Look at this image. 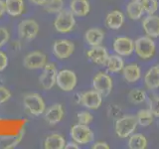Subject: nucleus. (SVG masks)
<instances>
[{
  "instance_id": "1",
  "label": "nucleus",
  "mask_w": 159,
  "mask_h": 149,
  "mask_svg": "<svg viewBox=\"0 0 159 149\" xmlns=\"http://www.w3.org/2000/svg\"><path fill=\"white\" fill-rule=\"evenodd\" d=\"M138 125L136 116L133 115H123L116 120L114 129L116 133L119 138L129 137L136 130Z\"/></svg>"
},
{
  "instance_id": "2",
  "label": "nucleus",
  "mask_w": 159,
  "mask_h": 149,
  "mask_svg": "<svg viewBox=\"0 0 159 149\" xmlns=\"http://www.w3.org/2000/svg\"><path fill=\"white\" fill-rule=\"evenodd\" d=\"M76 19L71 10L63 9L57 15L54 21V27L59 33H69L75 28Z\"/></svg>"
},
{
  "instance_id": "3",
  "label": "nucleus",
  "mask_w": 159,
  "mask_h": 149,
  "mask_svg": "<svg viewBox=\"0 0 159 149\" xmlns=\"http://www.w3.org/2000/svg\"><path fill=\"white\" fill-rule=\"evenodd\" d=\"M155 43L152 38L148 36L140 37L134 42V51L137 56L142 60L151 59L155 54Z\"/></svg>"
},
{
  "instance_id": "4",
  "label": "nucleus",
  "mask_w": 159,
  "mask_h": 149,
  "mask_svg": "<svg viewBox=\"0 0 159 149\" xmlns=\"http://www.w3.org/2000/svg\"><path fill=\"white\" fill-rule=\"evenodd\" d=\"M24 107L32 114L38 116L45 112V102L42 97L38 93H29L26 94L23 98Z\"/></svg>"
},
{
  "instance_id": "5",
  "label": "nucleus",
  "mask_w": 159,
  "mask_h": 149,
  "mask_svg": "<svg viewBox=\"0 0 159 149\" xmlns=\"http://www.w3.org/2000/svg\"><path fill=\"white\" fill-rule=\"evenodd\" d=\"M70 134H71L73 140L76 141L78 144L91 143L94 138V134L92 131V129L88 125L80 124V123L76 124V125H74L71 128Z\"/></svg>"
},
{
  "instance_id": "6",
  "label": "nucleus",
  "mask_w": 159,
  "mask_h": 149,
  "mask_svg": "<svg viewBox=\"0 0 159 149\" xmlns=\"http://www.w3.org/2000/svg\"><path fill=\"white\" fill-rule=\"evenodd\" d=\"M93 88L101 93L102 97H107L112 91L113 84L111 78L107 74L99 72L93 77Z\"/></svg>"
},
{
  "instance_id": "7",
  "label": "nucleus",
  "mask_w": 159,
  "mask_h": 149,
  "mask_svg": "<svg viewBox=\"0 0 159 149\" xmlns=\"http://www.w3.org/2000/svg\"><path fill=\"white\" fill-rule=\"evenodd\" d=\"M56 84L62 91L71 92L77 86L76 74L70 70H62V71L58 72Z\"/></svg>"
},
{
  "instance_id": "8",
  "label": "nucleus",
  "mask_w": 159,
  "mask_h": 149,
  "mask_svg": "<svg viewBox=\"0 0 159 149\" xmlns=\"http://www.w3.org/2000/svg\"><path fill=\"white\" fill-rule=\"evenodd\" d=\"M58 70L53 63H48L43 68V72L39 78L40 84L44 89H51L56 84Z\"/></svg>"
},
{
  "instance_id": "9",
  "label": "nucleus",
  "mask_w": 159,
  "mask_h": 149,
  "mask_svg": "<svg viewBox=\"0 0 159 149\" xmlns=\"http://www.w3.org/2000/svg\"><path fill=\"white\" fill-rule=\"evenodd\" d=\"M39 33V25L33 19L23 20L18 25V34L24 40H33Z\"/></svg>"
},
{
  "instance_id": "10",
  "label": "nucleus",
  "mask_w": 159,
  "mask_h": 149,
  "mask_svg": "<svg viewBox=\"0 0 159 149\" xmlns=\"http://www.w3.org/2000/svg\"><path fill=\"white\" fill-rule=\"evenodd\" d=\"M75 51V45L69 40H58L53 45V54L59 60L71 57Z\"/></svg>"
},
{
  "instance_id": "11",
  "label": "nucleus",
  "mask_w": 159,
  "mask_h": 149,
  "mask_svg": "<svg viewBox=\"0 0 159 149\" xmlns=\"http://www.w3.org/2000/svg\"><path fill=\"white\" fill-rule=\"evenodd\" d=\"M46 64H47L46 55L39 51L29 53L27 56L24 58V61H23L24 67L30 70L43 69Z\"/></svg>"
},
{
  "instance_id": "12",
  "label": "nucleus",
  "mask_w": 159,
  "mask_h": 149,
  "mask_svg": "<svg viewBox=\"0 0 159 149\" xmlns=\"http://www.w3.org/2000/svg\"><path fill=\"white\" fill-rule=\"evenodd\" d=\"M113 50L119 56H130L134 52V41L128 37H117L113 42Z\"/></svg>"
},
{
  "instance_id": "13",
  "label": "nucleus",
  "mask_w": 159,
  "mask_h": 149,
  "mask_svg": "<svg viewBox=\"0 0 159 149\" xmlns=\"http://www.w3.org/2000/svg\"><path fill=\"white\" fill-rule=\"evenodd\" d=\"M81 103L89 109H98L102 103V96L96 89L81 94Z\"/></svg>"
},
{
  "instance_id": "14",
  "label": "nucleus",
  "mask_w": 159,
  "mask_h": 149,
  "mask_svg": "<svg viewBox=\"0 0 159 149\" xmlns=\"http://www.w3.org/2000/svg\"><path fill=\"white\" fill-rule=\"evenodd\" d=\"M142 28L148 37H159V16L152 14L144 18L142 21Z\"/></svg>"
},
{
  "instance_id": "15",
  "label": "nucleus",
  "mask_w": 159,
  "mask_h": 149,
  "mask_svg": "<svg viewBox=\"0 0 159 149\" xmlns=\"http://www.w3.org/2000/svg\"><path fill=\"white\" fill-rule=\"evenodd\" d=\"M108 53L107 49L102 46H96L93 47L87 53V57L89 61H92L93 64H97L98 66H103L106 65L108 59Z\"/></svg>"
},
{
  "instance_id": "16",
  "label": "nucleus",
  "mask_w": 159,
  "mask_h": 149,
  "mask_svg": "<svg viewBox=\"0 0 159 149\" xmlns=\"http://www.w3.org/2000/svg\"><path fill=\"white\" fill-rule=\"evenodd\" d=\"M64 117V108L62 104L55 103L52 106H50L46 112H45V120L49 124L54 125L62 120Z\"/></svg>"
},
{
  "instance_id": "17",
  "label": "nucleus",
  "mask_w": 159,
  "mask_h": 149,
  "mask_svg": "<svg viewBox=\"0 0 159 149\" xmlns=\"http://www.w3.org/2000/svg\"><path fill=\"white\" fill-rule=\"evenodd\" d=\"M70 10L75 16L84 17L89 13L91 5L89 0H72L70 3Z\"/></svg>"
},
{
  "instance_id": "18",
  "label": "nucleus",
  "mask_w": 159,
  "mask_h": 149,
  "mask_svg": "<svg viewBox=\"0 0 159 149\" xmlns=\"http://www.w3.org/2000/svg\"><path fill=\"white\" fill-rule=\"evenodd\" d=\"M124 23V15L119 10H113L109 12L106 17V26L109 29L117 30L121 28Z\"/></svg>"
},
{
  "instance_id": "19",
  "label": "nucleus",
  "mask_w": 159,
  "mask_h": 149,
  "mask_svg": "<svg viewBox=\"0 0 159 149\" xmlns=\"http://www.w3.org/2000/svg\"><path fill=\"white\" fill-rule=\"evenodd\" d=\"M104 32L99 28H91L84 34V39L86 42L92 47L99 46L101 43L103 41Z\"/></svg>"
},
{
  "instance_id": "20",
  "label": "nucleus",
  "mask_w": 159,
  "mask_h": 149,
  "mask_svg": "<svg viewBox=\"0 0 159 149\" xmlns=\"http://www.w3.org/2000/svg\"><path fill=\"white\" fill-rule=\"evenodd\" d=\"M144 84L148 89L159 88V66H154L146 72L144 76Z\"/></svg>"
},
{
  "instance_id": "21",
  "label": "nucleus",
  "mask_w": 159,
  "mask_h": 149,
  "mask_svg": "<svg viewBox=\"0 0 159 149\" xmlns=\"http://www.w3.org/2000/svg\"><path fill=\"white\" fill-rule=\"evenodd\" d=\"M123 77L127 83H136L141 77V70L137 64H129L122 70Z\"/></svg>"
},
{
  "instance_id": "22",
  "label": "nucleus",
  "mask_w": 159,
  "mask_h": 149,
  "mask_svg": "<svg viewBox=\"0 0 159 149\" xmlns=\"http://www.w3.org/2000/svg\"><path fill=\"white\" fill-rule=\"evenodd\" d=\"M66 145V140L61 134L54 133L49 135L44 141L45 149H64Z\"/></svg>"
},
{
  "instance_id": "23",
  "label": "nucleus",
  "mask_w": 159,
  "mask_h": 149,
  "mask_svg": "<svg viewBox=\"0 0 159 149\" xmlns=\"http://www.w3.org/2000/svg\"><path fill=\"white\" fill-rule=\"evenodd\" d=\"M6 12L10 16L16 17L24 12V1L23 0H5Z\"/></svg>"
},
{
  "instance_id": "24",
  "label": "nucleus",
  "mask_w": 159,
  "mask_h": 149,
  "mask_svg": "<svg viewBox=\"0 0 159 149\" xmlns=\"http://www.w3.org/2000/svg\"><path fill=\"white\" fill-rule=\"evenodd\" d=\"M106 65L107 67L108 72L113 73V74L121 72L124 68V62L119 55H111V56H108L107 62Z\"/></svg>"
},
{
  "instance_id": "25",
  "label": "nucleus",
  "mask_w": 159,
  "mask_h": 149,
  "mask_svg": "<svg viewBox=\"0 0 159 149\" xmlns=\"http://www.w3.org/2000/svg\"><path fill=\"white\" fill-rule=\"evenodd\" d=\"M127 145L130 149H145L147 147V139L141 133H132L129 136Z\"/></svg>"
},
{
  "instance_id": "26",
  "label": "nucleus",
  "mask_w": 159,
  "mask_h": 149,
  "mask_svg": "<svg viewBox=\"0 0 159 149\" xmlns=\"http://www.w3.org/2000/svg\"><path fill=\"white\" fill-rule=\"evenodd\" d=\"M143 7L141 5V2L138 1H131L127 4L126 6V13L127 16L131 20H138L142 17L143 15Z\"/></svg>"
},
{
  "instance_id": "27",
  "label": "nucleus",
  "mask_w": 159,
  "mask_h": 149,
  "mask_svg": "<svg viewBox=\"0 0 159 149\" xmlns=\"http://www.w3.org/2000/svg\"><path fill=\"white\" fill-rule=\"evenodd\" d=\"M153 118H154V115L150 109H141V111H139L136 114L137 122L139 125L142 127L151 125L153 123Z\"/></svg>"
},
{
  "instance_id": "28",
  "label": "nucleus",
  "mask_w": 159,
  "mask_h": 149,
  "mask_svg": "<svg viewBox=\"0 0 159 149\" xmlns=\"http://www.w3.org/2000/svg\"><path fill=\"white\" fill-rule=\"evenodd\" d=\"M43 6L49 13H59L64 9V1L63 0H47V2Z\"/></svg>"
},
{
  "instance_id": "29",
  "label": "nucleus",
  "mask_w": 159,
  "mask_h": 149,
  "mask_svg": "<svg viewBox=\"0 0 159 149\" xmlns=\"http://www.w3.org/2000/svg\"><path fill=\"white\" fill-rule=\"evenodd\" d=\"M128 98L132 103H141L146 99V93L143 89H132L128 93Z\"/></svg>"
},
{
  "instance_id": "30",
  "label": "nucleus",
  "mask_w": 159,
  "mask_h": 149,
  "mask_svg": "<svg viewBox=\"0 0 159 149\" xmlns=\"http://www.w3.org/2000/svg\"><path fill=\"white\" fill-rule=\"evenodd\" d=\"M141 5L144 12H146L148 15H152L155 13L159 6L157 0H141Z\"/></svg>"
},
{
  "instance_id": "31",
  "label": "nucleus",
  "mask_w": 159,
  "mask_h": 149,
  "mask_svg": "<svg viewBox=\"0 0 159 149\" xmlns=\"http://www.w3.org/2000/svg\"><path fill=\"white\" fill-rule=\"evenodd\" d=\"M149 109L154 116L159 117V96L158 94H150L149 97Z\"/></svg>"
},
{
  "instance_id": "32",
  "label": "nucleus",
  "mask_w": 159,
  "mask_h": 149,
  "mask_svg": "<svg viewBox=\"0 0 159 149\" xmlns=\"http://www.w3.org/2000/svg\"><path fill=\"white\" fill-rule=\"evenodd\" d=\"M107 113H108V116L112 118V119H118L120 118L121 116H123V111H122V108L117 106V104H111L107 108Z\"/></svg>"
},
{
  "instance_id": "33",
  "label": "nucleus",
  "mask_w": 159,
  "mask_h": 149,
  "mask_svg": "<svg viewBox=\"0 0 159 149\" xmlns=\"http://www.w3.org/2000/svg\"><path fill=\"white\" fill-rule=\"evenodd\" d=\"M93 120V116L89 111H81L78 113V121L80 124L89 125Z\"/></svg>"
},
{
  "instance_id": "34",
  "label": "nucleus",
  "mask_w": 159,
  "mask_h": 149,
  "mask_svg": "<svg viewBox=\"0 0 159 149\" xmlns=\"http://www.w3.org/2000/svg\"><path fill=\"white\" fill-rule=\"evenodd\" d=\"M11 97V93L8 88L0 86V104L6 102Z\"/></svg>"
},
{
  "instance_id": "35",
  "label": "nucleus",
  "mask_w": 159,
  "mask_h": 149,
  "mask_svg": "<svg viewBox=\"0 0 159 149\" xmlns=\"http://www.w3.org/2000/svg\"><path fill=\"white\" fill-rule=\"evenodd\" d=\"M8 40H9V32L7 31V29L0 27V48L4 46L8 42Z\"/></svg>"
},
{
  "instance_id": "36",
  "label": "nucleus",
  "mask_w": 159,
  "mask_h": 149,
  "mask_svg": "<svg viewBox=\"0 0 159 149\" xmlns=\"http://www.w3.org/2000/svg\"><path fill=\"white\" fill-rule=\"evenodd\" d=\"M24 136V131H21L17 136H15L13 139H12V142H10L8 145L5 147V148H14L15 146H17L19 142L22 140V137Z\"/></svg>"
},
{
  "instance_id": "37",
  "label": "nucleus",
  "mask_w": 159,
  "mask_h": 149,
  "mask_svg": "<svg viewBox=\"0 0 159 149\" xmlns=\"http://www.w3.org/2000/svg\"><path fill=\"white\" fill-rule=\"evenodd\" d=\"M7 66H8V58L6 56V54L0 51V72H2L3 70L6 69Z\"/></svg>"
},
{
  "instance_id": "38",
  "label": "nucleus",
  "mask_w": 159,
  "mask_h": 149,
  "mask_svg": "<svg viewBox=\"0 0 159 149\" xmlns=\"http://www.w3.org/2000/svg\"><path fill=\"white\" fill-rule=\"evenodd\" d=\"M93 149H109V145L107 142H103V141H98L96 142L92 146Z\"/></svg>"
},
{
  "instance_id": "39",
  "label": "nucleus",
  "mask_w": 159,
  "mask_h": 149,
  "mask_svg": "<svg viewBox=\"0 0 159 149\" xmlns=\"http://www.w3.org/2000/svg\"><path fill=\"white\" fill-rule=\"evenodd\" d=\"M65 148H66V149H79L80 146L78 145V143L75 141V142L66 143V145H65Z\"/></svg>"
},
{
  "instance_id": "40",
  "label": "nucleus",
  "mask_w": 159,
  "mask_h": 149,
  "mask_svg": "<svg viewBox=\"0 0 159 149\" xmlns=\"http://www.w3.org/2000/svg\"><path fill=\"white\" fill-rule=\"evenodd\" d=\"M6 12V6H5V1L0 0V18L3 16V14Z\"/></svg>"
},
{
  "instance_id": "41",
  "label": "nucleus",
  "mask_w": 159,
  "mask_h": 149,
  "mask_svg": "<svg viewBox=\"0 0 159 149\" xmlns=\"http://www.w3.org/2000/svg\"><path fill=\"white\" fill-rule=\"evenodd\" d=\"M32 3H34V4H36V5H43L47 2V0H30Z\"/></svg>"
},
{
  "instance_id": "42",
  "label": "nucleus",
  "mask_w": 159,
  "mask_h": 149,
  "mask_svg": "<svg viewBox=\"0 0 159 149\" xmlns=\"http://www.w3.org/2000/svg\"><path fill=\"white\" fill-rule=\"evenodd\" d=\"M132 1H138V2H141V0H132Z\"/></svg>"
}]
</instances>
